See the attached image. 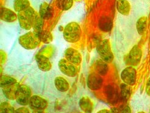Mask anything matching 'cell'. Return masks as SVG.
Here are the masks:
<instances>
[{
    "mask_svg": "<svg viewBox=\"0 0 150 113\" xmlns=\"http://www.w3.org/2000/svg\"><path fill=\"white\" fill-rule=\"evenodd\" d=\"M29 106L33 110H45L48 107V102L39 95H32Z\"/></svg>",
    "mask_w": 150,
    "mask_h": 113,
    "instance_id": "obj_10",
    "label": "cell"
},
{
    "mask_svg": "<svg viewBox=\"0 0 150 113\" xmlns=\"http://www.w3.org/2000/svg\"><path fill=\"white\" fill-rule=\"evenodd\" d=\"M96 113H110V110H108V109H104L100 110Z\"/></svg>",
    "mask_w": 150,
    "mask_h": 113,
    "instance_id": "obj_34",
    "label": "cell"
},
{
    "mask_svg": "<svg viewBox=\"0 0 150 113\" xmlns=\"http://www.w3.org/2000/svg\"><path fill=\"white\" fill-rule=\"evenodd\" d=\"M73 4V0H56L57 8L63 11L70 9Z\"/></svg>",
    "mask_w": 150,
    "mask_h": 113,
    "instance_id": "obj_25",
    "label": "cell"
},
{
    "mask_svg": "<svg viewBox=\"0 0 150 113\" xmlns=\"http://www.w3.org/2000/svg\"><path fill=\"white\" fill-rule=\"evenodd\" d=\"M0 55H1V63L3 64L5 63L6 61V54L4 51L1 50V51H0Z\"/></svg>",
    "mask_w": 150,
    "mask_h": 113,
    "instance_id": "obj_31",
    "label": "cell"
},
{
    "mask_svg": "<svg viewBox=\"0 0 150 113\" xmlns=\"http://www.w3.org/2000/svg\"><path fill=\"white\" fill-rule=\"evenodd\" d=\"M148 26V18L144 16L139 18L136 22V29L138 34L140 36L144 35L146 31Z\"/></svg>",
    "mask_w": 150,
    "mask_h": 113,
    "instance_id": "obj_22",
    "label": "cell"
},
{
    "mask_svg": "<svg viewBox=\"0 0 150 113\" xmlns=\"http://www.w3.org/2000/svg\"><path fill=\"white\" fill-rule=\"evenodd\" d=\"M65 58L74 65H79L82 62V56L79 51L73 48H67L64 52Z\"/></svg>",
    "mask_w": 150,
    "mask_h": 113,
    "instance_id": "obj_11",
    "label": "cell"
},
{
    "mask_svg": "<svg viewBox=\"0 0 150 113\" xmlns=\"http://www.w3.org/2000/svg\"><path fill=\"white\" fill-rule=\"evenodd\" d=\"M16 110L8 102H2L0 105V113H15Z\"/></svg>",
    "mask_w": 150,
    "mask_h": 113,
    "instance_id": "obj_28",
    "label": "cell"
},
{
    "mask_svg": "<svg viewBox=\"0 0 150 113\" xmlns=\"http://www.w3.org/2000/svg\"><path fill=\"white\" fill-rule=\"evenodd\" d=\"M137 113H145V112L144 111H140V112H138Z\"/></svg>",
    "mask_w": 150,
    "mask_h": 113,
    "instance_id": "obj_36",
    "label": "cell"
},
{
    "mask_svg": "<svg viewBox=\"0 0 150 113\" xmlns=\"http://www.w3.org/2000/svg\"><path fill=\"white\" fill-rule=\"evenodd\" d=\"M20 85L18 82L2 88L3 93L6 99L10 100H16V95Z\"/></svg>",
    "mask_w": 150,
    "mask_h": 113,
    "instance_id": "obj_14",
    "label": "cell"
},
{
    "mask_svg": "<svg viewBox=\"0 0 150 113\" xmlns=\"http://www.w3.org/2000/svg\"><path fill=\"white\" fill-rule=\"evenodd\" d=\"M0 18L1 20L7 23H12L18 19V16L13 11L2 7L0 12Z\"/></svg>",
    "mask_w": 150,
    "mask_h": 113,
    "instance_id": "obj_13",
    "label": "cell"
},
{
    "mask_svg": "<svg viewBox=\"0 0 150 113\" xmlns=\"http://www.w3.org/2000/svg\"><path fill=\"white\" fill-rule=\"evenodd\" d=\"M19 44L26 50H34L39 47L41 41L36 33L29 31L18 38Z\"/></svg>",
    "mask_w": 150,
    "mask_h": 113,
    "instance_id": "obj_2",
    "label": "cell"
},
{
    "mask_svg": "<svg viewBox=\"0 0 150 113\" xmlns=\"http://www.w3.org/2000/svg\"><path fill=\"white\" fill-rule=\"evenodd\" d=\"M109 110H110V113H120V112L119 111L118 109L116 107H112Z\"/></svg>",
    "mask_w": 150,
    "mask_h": 113,
    "instance_id": "obj_33",
    "label": "cell"
},
{
    "mask_svg": "<svg viewBox=\"0 0 150 113\" xmlns=\"http://www.w3.org/2000/svg\"><path fill=\"white\" fill-rule=\"evenodd\" d=\"M145 92L146 94L150 97V77L148 80L146 84V87H145Z\"/></svg>",
    "mask_w": 150,
    "mask_h": 113,
    "instance_id": "obj_30",
    "label": "cell"
},
{
    "mask_svg": "<svg viewBox=\"0 0 150 113\" xmlns=\"http://www.w3.org/2000/svg\"><path fill=\"white\" fill-rule=\"evenodd\" d=\"M30 7L29 0H14L13 9L16 12L23 11Z\"/></svg>",
    "mask_w": 150,
    "mask_h": 113,
    "instance_id": "obj_23",
    "label": "cell"
},
{
    "mask_svg": "<svg viewBox=\"0 0 150 113\" xmlns=\"http://www.w3.org/2000/svg\"><path fill=\"white\" fill-rule=\"evenodd\" d=\"M82 36V29L76 22H70L64 28L63 37L65 41L74 43L79 41Z\"/></svg>",
    "mask_w": 150,
    "mask_h": 113,
    "instance_id": "obj_1",
    "label": "cell"
},
{
    "mask_svg": "<svg viewBox=\"0 0 150 113\" xmlns=\"http://www.w3.org/2000/svg\"><path fill=\"white\" fill-rule=\"evenodd\" d=\"M142 51L140 47L137 45H135L131 49L128 55H127V61L128 64L133 67L137 66L142 59Z\"/></svg>",
    "mask_w": 150,
    "mask_h": 113,
    "instance_id": "obj_9",
    "label": "cell"
},
{
    "mask_svg": "<svg viewBox=\"0 0 150 113\" xmlns=\"http://www.w3.org/2000/svg\"><path fill=\"white\" fill-rule=\"evenodd\" d=\"M36 12L29 7L28 9L18 12V20L20 26L25 30H30L33 28V20Z\"/></svg>",
    "mask_w": 150,
    "mask_h": 113,
    "instance_id": "obj_4",
    "label": "cell"
},
{
    "mask_svg": "<svg viewBox=\"0 0 150 113\" xmlns=\"http://www.w3.org/2000/svg\"><path fill=\"white\" fill-rule=\"evenodd\" d=\"M58 67L59 70L65 76L73 78L78 74V69L74 64L71 63L64 58L61 59L58 62Z\"/></svg>",
    "mask_w": 150,
    "mask_h": 113,
    "instance_id": "obj_7",
    "label": "cell"
},
{
    "mask_svg": "<svg viewBox=\"0 0 150 113\" xmlns=\"http://www.w3.org/2000/svg\"><path fill=\"white\" fill-rule=\"evenodd\" d=\"M15 113H30L29 109L25 107L18 108L15 111Z\"/></svg>",
    "mask_w": 150,
    "mask_h": 113,
    "instance_id": "obj_29",
    "label": "cell"
},
{
    "mask_svg": "<svg viewBox=\"0 0 150 113\" xmlns=\"http://www.w3.org/2000/svg\"><path fill=\"white\" fill-rule=\"evenodd\" d=\"M35 59L39 69L43 72H48L52 68V64L48 57L44 55L38 53L35 56Z\"/></svg>",
    "mask_w": 150,
    "mask_h": 113,
    "instance_id": "obj_12",
    "label": "cell"
},
{
    "mask_svg": "<svg viewBox=\"0 0 150 113\" xmlns=\"http://www.w3.org/2000/svg\"><path fill=\"white\" fill-rule=\"evenodd\" d=\"M79 107L81 111L85 113H92L93 109V102L87 96L81 98L79 101Z\"/></svg>",
    "mask_w": 150,
    "mask_h": 113,
    "instance_id": "obj_16",
    "label": "cell"
},
{
    "mask_svg": "<svg viewBox=\"0 0 150 113\" xmlns=\"http://www.w3.org/2000/svg\"><path fill=\"white\" fill-rule=\"evenodd\" d=\"M54 86L57 90L61 92H67L70 89L69 82L62 77H57L54 79Z\"/></svg>",
    "mask_w": 150,
    "mask_h": 113,
    "instance_id": "obj_19",
    "label": "cell"
},
{
    "mask_svg": "<svg viewBox=\"0 0 150 113\" xmlns=\"http://www.w3.org/2000/svg\"><path fill=\"white\" fill-rule=\"evenodd\" d=\"M149 65H150V59H149Z\"/></svg>",
    "mask_w": 150,
    "mask_h": 113,
    "instance_id": "obj_38",
    "label": "cell"
},
{
    "mask_svg": "<svg viewBox=\"0 0 150 113\" xmlns=\"http://www.w3.org/2000/svg\"><path fill=\"white\" fill-rule=\"evenodd\" d=\"M44 20L41 17L40 14L35 12L33 20V28L35 33H38L43 30Z\"/></svg>",
    "mask_w": 150,
    "mask_h": 113,
    "instance_id": "obj_21",
    "label": "cell"
},
{
    "mask_svg": "<svg viewBox=\"0 0 150 113\" xmlns=\"http://www.w3.org/2000/svg\"><path fill=\"white\" fill-rule=\"evenodd\" d=\"M17 82V81L16 78L12 77L7 76V75H1V78H0V85H1V87L2 88L16 84Z\"/></svg>",
    "mask_w": 150,
    "mask_h": 113,
    "instance_id": "obj_27",
    "label": "cell"
},
{
    "mask_svg": "<svg viewBox=\"0 0 150 113\" xmlns=\"http://www.w3.org/2000/svg\"><path fill=\"white\" fill-rule=\"evenodd\" d=\"M32 113H46L43 110H33Z\"/></svg>",
    "mask_w": 150,
    "mask_h": 113,
    "instance_id": "obj_35",
    "label": "cell"
},
{
    "mask_svg": "<svg viewBox=\"0 0 150 113\" xmlns=\"http://www.w3.org/2000/svg\"><path fill=\"white\" fill-rule=\"evenodd\" d=\"M96 51L100 58L105 62L109 64L113 61L114 56L108 39L102 40L98 43L96 46Z\"/></svg>",
    "mask_w": 150,
    "mask_h": 113,
    "instance_id": "obj_3",
    "label": "cell"
},
{
    "mask_svg": "<svg viewBox=\"0 0 150 113\" xmlns=\"http://www.w3.org/2000/svg\"><path fill=\"white\" fill-rule=\"evenodd\" d=\"M37 34H38L41 42L45 44L51 43L53 40V37H52L51 33L48 30H42Z\"/></svg>",
    "mask_w": 150,
    "mask_h": 113,
    "instance_id": "obj_24",
    "label": "cell"
},
{
    "mask_svg": "<svg viewBox=\"0 0 150 113\" xmlns=\"http://www.w3.org/2000/svg\"><path fill=\"white\" fill-rule=\"evenodd\" d=\"M75 1H79V0H75Z\"/></svg>",
    "mask_w": 150,
    "mask_h": 113,
    "instance_id": "obj_37",
    "label": "cell"
},
{
    "mask_svg": "<svg viewBox=\"0 0 150 113\" xmlns=\"http://www.w3.org/2000/svg\"><path fill=\"white\" fill-rule=\"evenodd\" d=\"M116 7L117 11L123 16H129L131 11V4L127 0H117Z\"/></svg>",
    "mask_w": 150,
    "mask_h": 113,
    "instance_id": "obj_17",
    "label": "cell"
},
{
    "mask_svg": "<svg viewBox=\"0 0 150 113\" xmlns=\"http://www.w3.org/2000/svg\"><path fill=\"white\" fill-rule=\"evenodd\" d=\"M131 108L129 107V106H127V105H126V106H125L120 111V113H131Z\"/></svg>",
    "mask_w": 150,
    "mask_h": 113,
    "instance_id": "obj_32",
    "label": "cell"
},
{
    "mask_svg": "<svg viewBox=\"0 0 150 113\" xmlns=\"http://www.w3.org/2000/svg\"><path fill=\"white\" fill-rule=\"evenodd\" d=\"M131 89L130 86L125 83H122L120 85V95L122 99L124 101L128 100L131 97Z\"/></svg>",
    "mask_w": 150,
    "mask_h": 113,
    "instance_id": "obj_26",
    "label": "cell"
},
{
    "mask_svg": "<svg viewBox=\"0 0 150 113\" xmlns=\"http://www.w3.org/2000/svg\"><path fill=\"white\" fill-rule=\"evenodd\" d=\"M113 27V21L108 16H103L98 21V28L104 33L110 32Z\"/></svg>",
    "mask_w": 150,
    "mask_h": 113,
    "instance_id": "obj_15",
    "label": "cell"
},
{
    "mask_svg": "<svg viewBox=\"0 0 150 113\" xmlns=\"http://www.w3.org/2000/svg\"><path fill=\"white\" fill-rule=\"evenodd\" d=\"M52 7L46 2L42 3L40 6L39 12L40 16L43 20H50L52 17Z\"/></svg>",
    "mask_w": 150,
    "mask_h": 113,
    "instance_id": "obj_20",
    "label": "cell"
},
{
    "mask_svg": "<svg viewBox=\"0 0 150 113\" xmlns=\"http://www.w3.org/2000/svg\"><path fill=\"white\" fill-rule=\"evenodd\" d=\"M103 85L102 76L96 72H92L88 75L87 80V86L89 89L96 91L101 89Z\"/></svg>",
    "mask_w": 150,
    "mask_h": 113,
    "instance_id": "obj_8",
    "label": "cell"
},
{
    "mask_svg": "<svg viewBox=\"0 0 150 113\" xmlns=\"http://www.w3.org/2000/svg\"><path fill=\"white\" fill-rule=\"evenodd\" d=\"M95 69L97 73H98L102 77H104L106 76L108 73L109 66L108 63L105 62L100 58L96 61L95 64Z\"/></svg>",
    "mask_w": 150,
    "mask_h": 113,
    "instance_id": "obj_18",
    "label": "cell"
},
{
    "mask_svg": "<svg viewBox=\"0 0 150 113\" xmlns=\"http://www.w3.org/2000/svg\"><path fill=\"white\" fill-rule=\"evenodd\" d=\"M120 78L124 83L133 86L136 83L137 81V71L134 67L127 66L122 71Z\"/></svg>",
    "mask_w": 150,
    "mask_h": 113,
    "instance_id": "obj_6",
    "label": "cell"
},
{
    "mask_svg": "<svg viewBox=\"0 0 150 113\" xmlns=\"http://www.w3.org/2000/svg\"><path fill=\"white\" fill-rule=\"evenodd\" d=\"M31 97L32 92L31 89L26 85H20L16 95V101L21 106L25 107L29 105Z\"/></svg>",
    "mask_w": 150,
    "mask_h": 113,
    "instance_id": "obj_5",
    "label": "cell"
}]
</instances>
